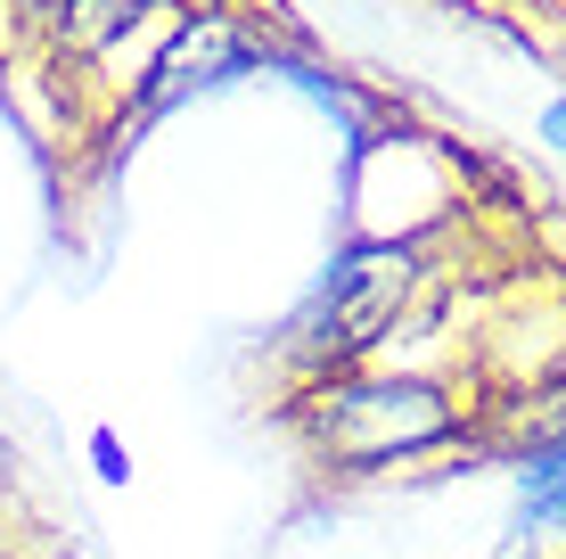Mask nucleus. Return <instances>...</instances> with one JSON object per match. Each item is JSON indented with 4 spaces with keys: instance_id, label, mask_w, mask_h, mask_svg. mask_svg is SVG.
I'll return each instance as SVG.
<instances>
[{
    "instance_id": "f257e3e1",
    "label": "nucleus",
    "mask_w": 566,
    "mask_h": 559,
    "mask_svg": "<svg viewBox=\"0 0 566 559\" xmlns=\"http://www.w3.org/2000/svg\"><path fill=\"white\" fill-rule=\"evenodd\" d=\"M287 428L312 445V460L337 477H386L419 460H452L460 436H476V387L443 371H345L287 395Z\"/></svg>"
},
{
    "instance_id": "f03ea898",
    "label": "nucleus",
    "mask_w": 566,
    "mask_h": 559,
    "mask_svg": "<svg viewBox=\"0 0 566 559\" xmlns=\"http://www.w3.org/2000/svg\"><path fill=\"white\" fill-rule=\"evenodd\" d=\"M427 263H436V247H411V239H345L328 256L321 297L287 330V354H296L304 387L345 371V362H361V354H378V338L427 297Z\"/></svg>"
},
{
    "instance_id": "7ed1b4c3",
    "label": "nucleus",
    "mask_w": 566,
    "mask_h": 559,
    "mask_svg": "<svg viewBox=\"0 0 566 559\" xmlns=\"http://www.w3.org/2000/svg\"><path fill=\"white\" fill-rule=\"evenodd\" d=\"M510 559H566V436L510 453Z\"/></svg>"
},
{
    "instance_id": "20e7f679",
    "label": "nucleus",
    "mask_w": 566,
    "mask_h": 559,
    "mask_svg": "<svg viewBox=\"0 0 566 559\" xmlns=\"http://www.w3.org/2000/svg\"><path fill=\"white\" fill-rule=\"evenodd\" d=\"M140 9H156V0H57L42 17V33H33V50H50L57 66H83V58H99Z\"/></svg>"
},
{
    "instance_id": "39448f33",
    "label": "nucleus",
    "mask_w": 566,
    "mask_h": 559,
    "mask_svg": "<svg viewBox=\"0 0 566 559\" xmlns=\"http://www.w3.org/2000/svg\"><path fill=\"white\" fill-rule=\"evenodd\" d=\"M91 477H99V486H132V453L124 445H115V436L99 428V436H91Z\"/></svg>"
},
{
    "instance_id": "423d86ee",
    "label": "nucleus",
    "mask_w": 566,
    "mask_h": 559,
    "mask_svg": "<svg viewBox=\"0 0 566 559\" xmlns=\"http://www.w3.org/2000/svg\"><path fill=\"white\" fill-rule=\"evenodd\" d=\"M534 132H542V148H551V157L566 165V100H551V107H542V124H534Z\"/></svg>"
},
{
    "instance_id": "0eeeda50",
    "label": "nucleus",
    "mask_w": 566,
    "mask_h": 559,
    "mask_svg": "<svg viewBox=\"0 0 566 559\" xmlns=\"http://www.w3.org/2000/svg\"><path fill=\"white\" fill-rule=\"evenodd\" d=\"M534 9H558V17H566V0H534Z\"/></svg>"
}]
</instances>
